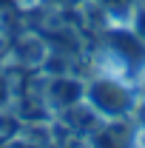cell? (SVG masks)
Segmentation results:
<instances>
[{"label": "cell", "mask_w": 145, "mask_h": 148, "mask_svg": "<svg viewBox=\"0 0 145 148\" xmlns=\"http://www.w3.org/2000/svg\"><path fill=\"white\" fill-rule=\"evenodd\" d=\"M83 103L97 117H103L105 123H120L122 117H128L131 111L137 108L134 94L128 91L120 80H114V77H97V80L85 83Z\"/></svg>", "instance_id": "cell-1"}, {"label": "cell", "mask_w": 145, "mask_h": 148, "mask_svg": "<svg viewBox=\"0 0 145 148\" xmlns=\"http://www.w3.org/2000/svg\"><path fill=\"white\" fill-rule=\"evenodd\" d=\"M105 43H108L111 54L117 57L125 69H142L145 66V40L134 29H111L105 34Z\"/></svg>", "instance_id": "cell-2"}, {"label": "cell", "mask_w": 145, "mask_h": 148, "mask_svg": "<svg viewBox=\"0 0 145 148\" xmlns=\"http://www.w3.org/2000/svg\"><path fill=\"white\" fill-rule=\"evenodd\" d=\"M134 111H137V117H140V123L145 125V103H142V106H137Z\"/></svg>", "instance_id": "cell-3"}]
</instances>
